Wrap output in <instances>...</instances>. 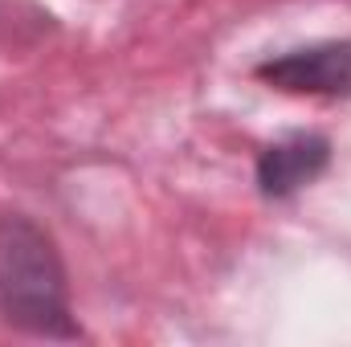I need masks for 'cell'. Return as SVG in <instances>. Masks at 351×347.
Segmentation results:
<instances>
[{"mask_svg":"<svg viewBox=\"0 0 351 347\" xmlns=\"http://www.w3.org/2000/svg\"><path fill=\"white\" fill-rule=\"evenodd\" d=\"M0 311L8 323L33 335H49V339L78 335L58 246L25 213L0 217Z\"/></svg>","mask_w":351,"mask_h":347,"instance_id":"6da1fadb","label":"cell"},{"mask_svg":"<svg viewBox=\"0 0 351 347\" xmlns=\"http://www.w3.org/2000/svg\"><path fill=\"white\" fill-rule=\"evenodd\" d=\"M258 78L282 94L351 98V41H319L306 49H290L262 62Z\"/></svg>","mask_w":351,"mask_h":347,"instance_id":"7a4b0ae2","label":"cell"},{"mask_svg":"<svg viewBox=\"0 0 351 347\" xmlns=\"http://www.w3.org/2000/svg\"><path fill=\"white\" fill-rule=\"evenodd\" d=\"M331 164V143L323 135H290L274 147H265L258 160V188L265 196L282 200L298 192L302 184L319 180Z\"/></svg>","mask_w":351,"mask_h":347,"instance_id":"3957f363","label":"cell"}]
</instances>
